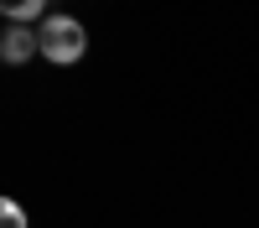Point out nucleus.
<instances>
[{"label":"nucleus","instance_id":"obj_1","mask_svg":"<svg viewBox=\"0 0 259 228\" xmlns=\"http://www.w3.org/2000/svg\"><path fill=\"white\" fill-rule=\"evenodd\" d=\"M36 36H41V57L57 62V68H68V62H78L89 52V31H83L73 16H47L36 26Z\"/></svg>","mask_w":259,"mask_h":228},{"label":"nucleus","instance_id":"obj_2","mask_svg":"<svg viewBox=\"0 0 259 228\" xmlns=\"http://www.w3.org/2000/svg\"><path fill=\"white\" fill-rule=\"evenodd\" d=\"M31 52H41V36L31 26H11L6 36H0V57L6 62H31Z\"/></svg>","mask_w":259,"mask_h":228},{"label":"nucleus","instance_id":"obj_3","mask_svg":"<svg viewBox=\"0 0 259 228\" xmlns=\"http://www.w3.org/2000/svg\"><path fill=\"white\" fill-rule=\"evenodd\" d=\"M41 6H47V0H0V11L11 16V26H26L31 16H41Z\"/></svg>","mask_w":259,"mask_h":228},{"label":"nucleus","instance_id":"obj_4","mask_svg":"<svg viewBox=\"0 0 259 228\" xmlns=\"http://www.w3.org/2000/svg\"><path fill=\"white\" fill-rule=\"evenodd\" d=\"M0 228H26V213H21V202H0Z\"/></svg>","mask_w":259,"mask_h":228}]
</instances>
